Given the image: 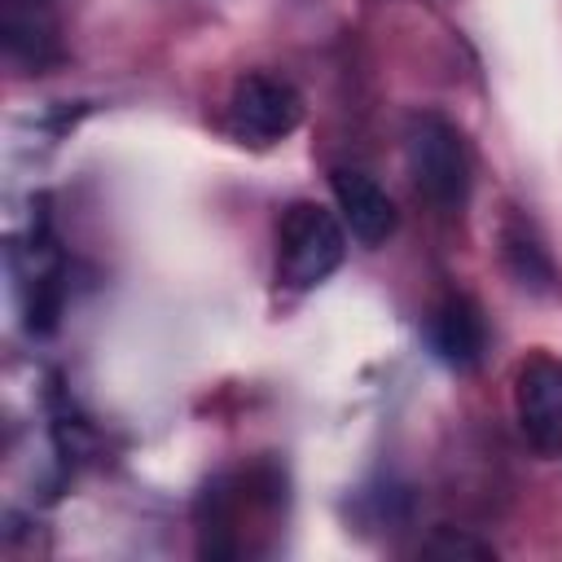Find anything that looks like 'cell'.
<instances>
[{
	"label": "cell",
	"mask_w": 562,
	"mask_h": 562,
	"mask_svg": "<svg viewBox=\"0 0 562 562\" xmlns=\"http://www.w3.org/2000/svg\"><path fill=\"white\" fill-rule=\"evenodd\" d=\"M404 154L422 198L457 215L470 198V154L461 127L439 110H413L404 123Z\"/></svg>",
	"instance_id": "1"
},
{
	"label": "cell",
	"mask_w": 562,
	"mask_h": 562,
	"mask_svg": "<svg viewBox=\"0 0 562 562\" xmlns=\"http://www.w3.org/2000/svg\"><path fill=\"white\" fill-rule=\"evenodd\" d=\"M347 255V237L342 224L316 206V202H294L281 215L277 228V277L290 290H312L321 285Z\"/></svg>",
	"instance_id": "2"
},
{
	"label": "cell",
	"mask_w": 562,
	"mask_h": 562,
	"mask_svg": "<svg viewBox=\"0 0 562 562\" xmlns=\"http://www.w3.org/2000/svg\"><path fill=\"white\" fill-rule=\"evenodd\" d=\"M303 119L299 92L263 70H246L228 92V132L246 145H272L290 136Z\"/></svg>",
	"instance_id": "3"
},
{
	"label": "cell",
	"mask_w": 562,
	"mask_h": 562,
	"mask_svg": "<svg viewBox=\"0 0 562 562\" xmlns=\"http://www.w3.org/2000/svg\"><path fill=\"white\" fill-rule=\"evenodd\" d=\"M514 413L522 439L540 457H562V360L558 356H527L514 373Z\"/></svg>",
	"instance_id": "4"
},
{
	"label": "cell",
	"mask_w": 562,
	"mask_h": 562,
	"mask_svg": "<svg viewBox=\"0 0 562 562\" xmlns=\"http://www.w3.org/2000/svg\"><path fill=\"white\" fill-rule=\"evenodd\" d=\"M329 189H334V202L342 211V224L351 228L356 241L382 246L395 233V202L386 198V189L373 176L351 171V167H338V171H329Z\"/></svg>",
	"instance_id": "5"
},
{
	"label": "cell",
	"mask_w": 562,
	"mask_h": 562,
	"mask_svg": "<svg viewBox=\"0 0 562 562\" xmlns=\"http://www.w3.org/2000/svg\"><path fill=\"white\" fill-rule=\"evenodd\" d=\"M430 347L443 364L452 369H474L483 360V347H487V325H483V312L474 299L465 294H448L435 312H430Z\"/></svg>",
	"instance_id": "6"
},
{
	"label": "cell",
	"mask_w": 562,
	"mask_h": 562,
	"mask_svg": "<svg viewBox=\"0 0 562 562\" xmlns=\"http://www.w3.org/2000/svg\"><path fill=\"white\" fill-rule=\"evenodd\" d=\"M0 44L9 61L44 66L57 53L48 0H0Z\"/></svg>",
	"instance_id": "7"
},
{
	"label": "cell",
	"mask_w": 562,
	"mask_h": 562,
	"mask_svg": "<svg viewBox=\"0 0 562 562\" xmlns=\"http://www.w3.org/2000/svg\"><path fill=\"white\" fill-rule=\"evenodd\" d=\"M501 255H505V268L514 272V281L531 294H553L558 290V272H553V259L549 250L540 246V237L531 233L527 220L509 215L505 228H501Z\"/></svg>",
	"instance_id": "8"
},
{
	"label": "cell",
	"mask_w": 562,
	"mask_h": 562,
	"mask_svg": "<svg viewBox=\"0 0 562 562\" xmlns=\"http://www.w3.org/2000/svg\"><path fill=\"white\" fill-rule=\"evenodd\" d=\"M422 553H430V558H492V544H483V540H474V536H465V531L439 527V531L422 544Z\"/></svg>",
	"instance_id": "9"
}]
</instances>
